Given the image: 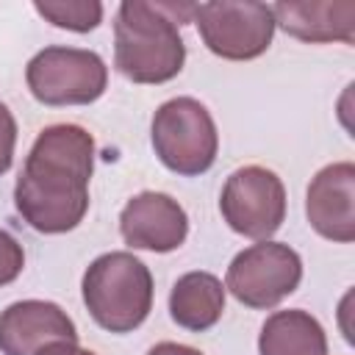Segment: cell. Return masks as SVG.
I'll return each mask as SVG.
<instances>
[{"label":"cell","mask_w":355,"mask_h":355,"mask_svg":"<svg viewBox=\"0 0 355 355\" xmlns=\"http://www.w3.org/2000/svg\"><path fill=\"white\" fill-rule=\"evenodd\" d=\"M302 283V258L283 241H258L241 250L225 275V288L252 311L277 308Z\"/></svg>","instance_id":"cell-7"},{"label":"cell","mask_w":355,"mask_h":355,"mask_svg":"<svg viewBox=\"0 0 355 355\" xmlns=\"http://www.w3.org/2000/svg\"><path fill=\"white\" fill-rule=\"evenodd\" d=\"M94 172V139L72 122L39 130L14 186V208L44 236L75 230L89 211V180Z\"/></svg>","instance_id":"cell-1"},{"label":"cell","mask_w":355,"mask_h":355,"mask_svg":"<svg viewBox=\"0 0 355 355\" xmlns=\"http://www.w3.org/2000/svg\"><path fill=\"white\" fill-rule=\"evenodd\" d=\"M258 355H327V336L302 308L275 311L258 333Z\"/></svg>","instance_id":"cell-14"},{"label":"cell","mask_w":355,"mask_h":355,"mask_svg":"<svg viewBox=\"0 0 355 355\" xmlns=\"http://www.w3.org/2000/svg\"><path fill=\"white\" fill-rule=\"evenodd\" d=\"M225 313V286L211 272H186L169 291V316L191 333L211 330Z\"/></svg>","instance_id":"cell-13"},{"label":"cell","mask_w":355,"mask_h":355,"mask_svg":"<svg viewBox=\"0 0 355 355\" xmlns=\"http://www.w3.org/2000/svg\"><path fill=\"white\" fill-rule=\"evenodd\" d=\"M22 266H25L22 244L8 230L0 227V286L14 283L22 275Z\"/></svg>","instance_id":"cell-16"},{"label":"cell","mask_w":355,"mask_h":355,"mask_svg":"<svg viewBox=\"0 0 355 355\" xmlns=\"http://www.w3.org/2000/svg\"><path fill=\"white\" fill-rule=\"evenodd\" d=\"M14 147H17V119L8 111V105L0 103V178L11 169Z\"/></svg>","instance_id":"cell-17"},{"label":"cell","mask_w":355,"mask_h":355,"mask_svg":"<svg viewBox=\"0 0 355 355\" xmlns=\"http://www.w3.org/2000/svg\"><path fill=\"white\" fill-rule=\"evenodd\" d=\"M119 233L133 250L172 252L189 236V214L164 191H139L119 214Z\"/></svg>","instance_id":"cell-10"},{"label":"cell","mask_w":355,"mask_h":355,"mask_svg":"<svg viewBox=\"0 0 355 355\" xmlns=\"http://www.w3.org/2000/svg\"><path fill=\"white\" fill-rule=\"evenodd\" d=\"M308 225L327 241H355V164L336 161L322 166L305 191Z\"/></svg>","instance_id":"cell-9"},{"label":"cell","mask_w":355,"mask_h":355,"mask_svg":"<svg viewBox=\"0 0 355 355\" xmlns=\"http://www.w3.org/2000/svg\"><path fill=\"white\" fill-rule=\"evenodd\" d=\"M202 44L225 61H252L263 55L275 36L272 6L252 0H214L191 14Z\"/></svg>","instance_id":"cell-6"},{"label":"cell","mask_w":355,"mask_h":355,"mask_svg":"<svg viewBox=\"0 0 355 355\" xmlns=\"http://www.w3.org/2000/svg\"><path fill=\"white\" fill-rule=\"evenodd\" d=\"M39 355H97V352L78 347V341H55V344L44 347Z\"/></svg>","instance_id":"cell-19"},{"label":"cell","mask_w":355,"mask_h":355,"mask_svg":"<svg viewBox=\"0 0 355 355\" xmlns=\"http://www.w3.org/2000/svg\"><path fill=\"white\" fill-rule=\"evenodd\" d=\"M55 341H78L69 313L47 300H19L0 313V352L39 355Z\"/></svg>","instance_id":"cell-11"},{"label":"cell","mask_w":355,"mask_h":355,"mask_svg":"<svg viewBox=\"0 0 355 355\" xmlns=\"http://www.w3.org/2000/svg\"><path fill=\"white\" fill-rule=\"evenodd\" d=\"M89 316L108 333H130L153 311V275L133 252L116 250L94 258L80 280Z\"/></svg>","instance_id":"cell-3"},{"label":"cell","mask_w":355,"mask_h":355,"mask_svg":"<svg viewBox=\"0 0 355 355\" xmlns=\"http://www.w3.org/2000/svg\"><path fill=\"white\" fill-rule=\"evenodd\" d=\"M191 3L125 0L114 19V67L133 83H166L186 64V44L178 31L191 19Z\"/></svg>","instance_id":"cell-2"},{"label":"cell","mask_w":355,"mask_h":355,"mask_svg":"<svg viewBox=\"0 0 355 355\" xmlns=\"http://www.w3.org/2000/svg\"><path fill=\"white\" fill-rule=\"evenodd\" d=\"M219 211L233 233L269 241L286 219V186L266 166H239L222 186Z\"/></svg>","instance_id":"cell-8"},{"label":"cell","mask_w":355,"mask_h":355,"mask_svg":"<svg viewBox=\"0 0 355 355\" xmlns=\"http://www.w3.org/2000/svg\"><path fill=\"white\" fill-rule=\"evenodd\" d=\"M275 25L308 44H327L355 39L352 0H283L272 6Z\"/></svg>","instance_id":"cell-12"},{"label":"cell","mask_w":355,"mask_h":355,"mask_svg":"<svg viewBox=\"0 0 355 355\" xmlns=\"http://www.w3.org/2000/svg\"><path fill=\"white\" fill-rule=\"evenodd\" d=\"M33 8L50 25L75 33H89L103 22V3L97 0H33Z\"/></svg>","instance_id":"cell-15"},{"label":"cell","mask_w":355,"mask_h":355,"mask_svg":"<svg viewBox=\"0 0 355 355\" xmlns=\"http://www.w3.org/2000/svg\"><path fill=\"white\" fill-rule=\"evenodd\" d=\"M150 141L158 161L183 178L208 172L219 150L214 116L194 97H172L161 103L150 122Z\"/></svg>","instance_id":"cell-4"},{"label":"cell","mask_w":355,"mask_h":355,"mask_svg":"<svg viewBox=\"0 0 355 355\" xmlns=\"http://www.w3.org/2000/svg\"><path fill=\"white\" fill-rule=\"evenodd\" d=\"M25 83L42 105H89L108 86V67L94 50L50 44L25 67Z\"/></svg>","instance_id":"cell-5"},{"label":"cell","mask_w":355,"mask_h":355,"mask_svg":"<svg viewBox=\"0 0 355 355\" xmlns=\"http://www.w3.org/2000/svg\"><path fill=\"white\" fill-rule=\"evenodd\" d=\"M147 355H202V352L189 344H178V341H158L155 347L147 349Z\"/></svg>","instance_id":"cell-18"}]
</instances>
